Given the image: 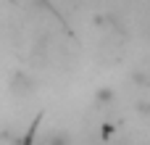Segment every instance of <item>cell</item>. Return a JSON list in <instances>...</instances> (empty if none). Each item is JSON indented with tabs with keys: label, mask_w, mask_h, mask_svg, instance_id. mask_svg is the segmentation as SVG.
Returning <instances> with one entry per match:
<instances>
[{
	"label": "cell",
	"mask_w": 150,
	"mask_h": 145,
	"mask_svg": "<svg viewBox=\"0 0 150 145\" xmlns=\"http://www.w3.org/2000/svg\"><path fill=\"white\" fill-rule=\"evenodd\" d=\"M32 90H34V79L29 74H16L11 79V92L13 95H29Z\"/></svg>",
	"instance_id": "6da1fadb"
},
{
	"label": "cell",
	"mask_w": 150,
	"mask_h": 145,
	"mask_svg": "<svg viewBox=\"0 0 150 145\" xmlns=\"http://www.w3.org/2000/svg\"><path fill=\"white\" fill-rule=\"evenodd\" d=\"M113 98H116L113 87H100V90L95 92V103H98V106H108V103H113Z\"/></svg>",
	"instance_id": "7a4b0ae2"
}]
</instances>
